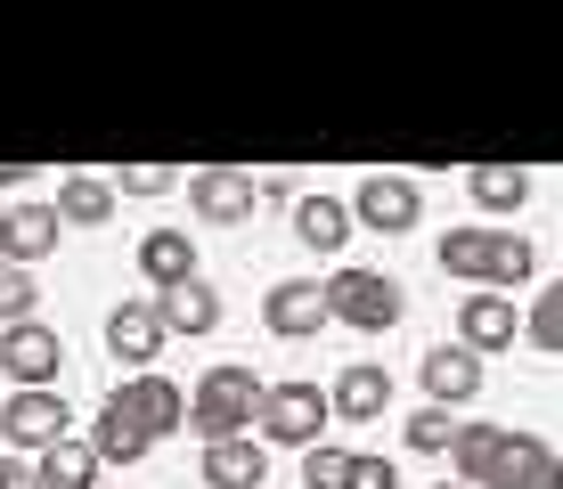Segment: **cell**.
<instances>
[{"mask_svg": "<svg viewBox=\"0 0 563 489\" xmlns=\"http://www.w3.org/2000/svg\"><path fill=\"white\" fill-rule=\"evenodd\" d=\"M441 489H450V481H441ZM457 489H465V481H457Z\"/></svg>", "mask_w": 563, "mask_h": 489, "instance_id": "34", "label": "cell"}, {"mask_svg": "<svg viewBox=\"0 0 563 489\" xmlns=\"http://www.w3.org/2000/svg\"><path fill=\"white\" fill-rule=\"evenodd\" d=\"M254 180H245L238 164H205L197 180H188V204H197V221H212V229H238V221H254Z\"/></svg>", "mask_w": 563, "mask_h": 489, "instance_id": "9", "label": "cell"}, {"mask_svg": "<svg viewBox=\"0 0 563 489\" xmlns=\"http://www.w3.org/2000/svg\"><path fill=\"white\" fill-rule=\"evenodd\" d=\"M57 204H16L9 221H0V262L9 269H25V262H42V253H57Z\"/></svg>", "mask_w": 563, "mask_h": 489, "instance_id": "13", "label": "cell"}, {"mask_svg": "<svg viewBox=\"0 0 563 489\" xmlns=\"http://www.w3.org/2000/svg\"><path fill=\"white\" fill-rule=\"evenodd\" d=\"M450 457L465 489H563V457L539 433H515V424H465Z\"/></svg>", "mask_w": 563, "mask_h": 489, "instance_id": "1", "label": "cell"}, {"mask_svg": "<svg viewBox=\"0 0 563 489\" xmlns=\"http://www.w3.org/2000/svg\"><path fill=\"white\" fill-rule=\"evenodd\" d=\"M465 188H474L482 212H522V204H531V171H522V164H474Z\"/></svg>", "mask_w": 563, "mask_h": 489, "instance_id": "23", "label": "cell"}, {"mask_svg": "<svg viewBox=\"0 0 563 489\" xmlns=\"http://www.w3.org/2000/svg\"><path fill=\"white\" fill-rule=\"evenodd\" d=\"M384 408H393V376H384L376 359H352V367L335 376V416H343V424H376Z\"/></svg>", "mask_w": 563, "mask_h": 489, "instance_id": "16", "label": "cell"}, {"mask_svg": "<svg viewBox=\"0 0 563 489\" xmlns=\"http://www.w3.org/2000/svg\"><path fill=\"white\" fill-rule=\"evenodd\" d=\"M295 237L310 253H343V237H352V204H335V196H302V204H295Z\"/></svg>", "mask_w": 563, "mask_h": 489, "instance_id": "21", "label": "cell"}, {"mask_svg": "<svg viewBox=\"0 0 563 489\" xmlns=\"http://www.w3.org/2000/svg\"><path fill=\"white\" fill-rule=\"evenodd\" d=\"M522 335H531L539 351H563V278L531 302V319H522Z\"/></svg>", "mask_w": 563, "mask_h": 489, "instance_id": "28", "label": "cell"}, {"mask_svg": "<svg viewBox=\"0 0 563 489\" xmlns=\"http://www.w3.org/2000/svg\"><path fill=\"white\" fill-rule=\"evenodd\" d=\"M457 335H465V351H507L515 343V302L507 293H465V310H457Z\"/></svg>", "mask_w": 563, "mask_h": 489, "instance_id": "18", "label": "cell"}, {"mask_svg": "<svg viewBox=\"0 0 563 489\" xmlns=\"http://www.w3.org/2000/svg\"><path fill=\"white\" fill-rule=\"evenodd\" d=\"M269 474V448L262 441H221L205 448V489H262Z\"/></svg>", "mask_w": 563, "mask_h": 489, "instance_id": "19", "label": "cell"}, {"mask_svg": "<svg viewBox=\"0 0 563 489\" xmlns=\"http://www.w3.org/2000/svg\"><path fill=\"white\" fill-rule=\"evenodd\" d=\"M155 319H164V335H212V326H221V293L205 278H188V286L155 293Z\"/></svg>", "mask_w": 563, "mask_h": 489, "instance_id": "17", "label": "cell"}, {"mask_svg": "<svg viewBox=\"0 0 563 489\" xmlns=\"http://www.w3.org/2000/svg\"><path fill=\"white\" fill-rule=\"evenodd\" d=\"M352 489H400L393 457H352Z\"/></svg>", "mask_w": 563, "mask_h": 489, "instance_id": "30", "label": "cell"}, {"mask_svg": "<svg viewBox=\"0 0 563 489\" xmlns=\"http://www.w3.org/2000/svg\"><path fill=\"white\" fill-rule=\"evenodd\" d=\"M327 310H335L343 326H360V335H384V326H400V286L384 278V269H335L327 278Z\"/></svg>", "mask_w": 563, "mask_h": 489, "instance_id": "5", "label": "cell"}, {"mask_svg": "<svg viewBox=\"0 0 563 489\" xmlns=\"http://www.w3.org/2000/svg\"><path fill=\"white\" fill-rule=\"evenodd\" d=\"M424 391H433V408H465L482 391V359L465 343H441V351H424Z\"/></svg>", "mask_w": 563, "mask_h": 489, "instance_id": "15", "label": "cell"}, {"mask_svg": "<svg viewBox=\"0 0 563 489\" xmlns=\"http://www.w3.org/2000/svg\"><path fill=\"white\" fill-rule=\"evenodd\" d=\"M262 319H269V335L302 343V335H319L335 310H327V286L319 278H278V286H269V302H262Z\"/></svg>", "mask_w": 563, "mask_h": 489, "instance_id": "10", "label": "cell"}, {"mask_svg": "<svg viewBox=\"0 0 563 489\" xmlns=\"http://www.w3.org/2000/svg\"><path fill=\"white\" fill-rule=\"evenodd\" d=\"M9 489H42V474H33V465H16V457H9Z\"/></svg>", "mask_w": 563, "mask_h": 489, "instance_id": "31", "label": "cell"}, {"mask_svg": "<svg viewBox=\"0 0 563 489\" xmlns=\"http://www.w3.org/2000/svg\"><path fill=\"white\" fill-rule=\"evenodd\" d=\"M172 171L164 164H123V180H114V196H164Z\"/></svg>", "mask_w": 563, "mask_h": 489, "instance_id": "29", "label": "cell"}, {"mask_svg": "<svg viewBox=\"0 0 563 489\" xmlns=\"http://www.w3.org/2000/svg\"><path fill=\"white\" fill-rule=\"evenodd\" d=\"M0 489H9V457H0Z\"/></svg>", "mask_w": 563, "mask_h": 489, "instance_id": "33", "label": "cell"}, {"mask_svg": "<svg viewBox=\"0 0 563 489\" xmlns=\"http://www.w3.org/2000/svg\"><path fill=\"white\" fill-rule=\"evenodd\" d=\"M531 237H515V229H450L441 237V269L450 278H474V286H522L531 278Z\"/></svg>", "mask_w": 563, "mask_h": 489, "instance_id": "3", "label": "cell"}, {"mask_svg": "<svg viewBox=\"0 0 563 489\" xmlns=\"http://www.w3.org/2000/svg\"><path fill=\"white\" fill-rule=\"evenodd\" d=\"M57 221H66V229H99V221H114V188L90 180V171L57 180Z\"/></svg>", "mask_w": 563, "mask_h": 489, "instance_id": "22", "label": "cell"}, {"mask_svg": "<svg viewBox=\"0 0 563 489\" xmlns=\"http://www.w3.org/2000/svg\"><path fill=\"white\" fill-rule=\"evenodd\" d=\"M0 433L9 448H33V457H49L57 441H74V416L57 391H9V408H0Z\"/></svg>", "mask_w": 563, "mask_h": 489, "instance_id": "7", "label": "cell"}, {"mask_svg": "<svg viewBox=\"0 0 563 489\" xmlns=\"http://www.w3.org/2000/svg\"><path fill=\"white\" fill-rule=\"evenodd\" d=\"M262 376L245 359H221L212 376L197 384V400H188V424H197V441L205 448H221V441H254V416H262Z\"/></svg>", "mask_w": 563, "mask_h": 489, "instance_id": "2", "label": "cell"}, {"mask_svg": "<svg viewBox=\"0 0 563 489\" xmlns=\"http://www.w3.org/2000/svg\"><path fill=\"white\" fill-rule=\"evenodd\" d=\"M33 474H42V489H90V481H99V448H90V441H57Z\"/></svg>", "mask_w": 563, "mask_h": 489, "instance_id": "24", "label": "cell"}, {"mask_svg": "<svg viewBox=\"0 0 563 489\" xmlns=\"http://www.w3.org/2000/svg\"><path fill=\"white\" fill-rule=\"evenodd\" d=\"M140 278L155 293L188 286V278H197V237H188V229H147V237H140Z\"/></svg>", "mask_w": 563, "mask_h": 489, "instance_id": "12", "label": "cell"}, {"mask_svg": "<svg viewBox=\"0 0 563 489\" xmlns=\"http://www.w3.org/2000/svg\"><path fill=\"white\" fill-rule=\"evenodd\" d=\"M107 351L114 359H155L164 351V319H155V302H123L107 319Z\"/></svg>", "mask_w": 563, "mask_h": 489, "instance_id": "20", "label": "cell"}, {"mask_svg": "<svg viewBox=\"0 0 563 489\" xmlns=\"http://www.w3.org/2000/svg\"><path fill=\"white\" fill-rule=\"evenodd\" d=\"M114 391L131 400V416H140L155 441H164V433H180V424H188V391L172 384V376H131V384H114Z\"/></svg>", "mask_w": 563, "mask_h": 489, "instance_id": "14", "label": "cell"}, {"mask_svg": "<svg viewBox=\"0 0 563 489\" xmlns=\"http://www.w3.org/2000/svg\"><path fill=\"white\" fill-rule=\"evenodd\" d=\"M90 448H99V465H140L147 448H155V433H147L140 416H131L123 391H107V400H99V433H90Z\"/></svg>", "mask_w": 563, "mask_h": 489, "instance_id": "11", "label": "cell"}, {"mask_svg": "<svg viewBox=\"0 0 563 489\" xmlns=\"http://www.w3.org/2000/svg\"><path fill=\"white\" fill-rule=\"evenodd\" d=\"M33 302H42V286L0 262V335H9V326H33Z\"/></svg>", "mask_w": 563, "mask_h": 489, "instance_id": "25", "label": "cell"}, {"mask_svg": "<svg viewBox=\"0 0 563 489\" xmlns=\"http://www.w3.org/2000/svg\"><path fill=\"white\" fill-rule=\"evenodd\" d=\"M302 489H352V448H302Z\"/></svg>", "mask_w": 563, "mask_h": 489, "instance_id": "26", "label": "cell"}, {"mask_svg": "<svg viewBox=\"0 0 563 489\" xmlns=\"http://www.w3.org/2000/svg\"><path fill=\"white\" fill-rule=\"evenodd\" d=\"M57 367H66V343H57V326H9L0 335V376L16 391H57Z\"/></svg>", "mask_w": 563, "mask_h": 489, "instance_id": "6", "label": "cell"}, {"mask_svg": "<svg viewBox=\"0 0 563 489\" xmlns=\"http://www.w3.org/2000/svg\"><path fill=\"white\" fill-rule=\"evenodd\" d=\"M16 171H25V164H0V188H9V180H16Z\"/></svg>", "mask_w": 563, "mask_h": 489, "instance_id": "32", "label": "cell"}, {"mask_svg": "<svg viewBox=\"0 0 563 489\" xmlns=\"http://www.w3.org/2000/svg\"><path fill=\"white\" fill-rule=\"evenodd\" d=\"M327 416H335V391L319 384H269L262 391V448H319Z\"/></svg>", "mask_w": 563, "mask_h": 489, "instance_id": "4", "label": "cell"}, {"mask_svg": "<svg viewBox=\"0 0 563 489\" xmlns=\"http://www.w3.org/2000/svg\"><path fill=\"white\" fill-rule=\"evenodd\" d=\"M457 433H465V424H450V408H433V400H424L417 416H409V448H424V457L457 448Z\"/></svg>", "mask_w": 563, "mask_h": 489, "instance_id": "27", "label": "cell"}, {"mask_svg": "<svg viewBox=\"0 0 563 489\" xmlns=\"http://www.w3.org/2000/svg\"><path fill=\"white\" fill-rule=\"evenodd\" d=\"M417 212H424V188L400 180V171H376V180L352 188V221L376 229V237H400V229H417Z\"/></svg>", "mask_w": 563, "mask_h": 489, "instance_id": "8", "label": "cell"}]
</instances>
